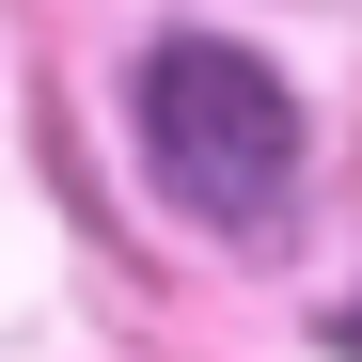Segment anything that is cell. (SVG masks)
I'll return each mask as SVG.
<instances>
[{
	"mask_svg": "<svg viewBox=\"0 0 362 362\" xmlns=\"http://www.w3.org/2000/svg\"><path fill=\"white\" fill-rule=\"evenodd\" d=\"M142 173L205 236H284V205H299V95L236 32H158L142 47Z\"/></svg>",
	"mask_w": 362,
	"mask_h": 362,
	"instance_id": "cell-1",
	"label": "cell"
},
{
	"mask_svg": "<svg viewBox=\"0 0 362 362\" xmlns=\"http://www.w3.org/2000/svg\"><path fill=\"white\" fill-rule=\"evenodd\" d=\"M331 346H346V362H362V299H346V315H331Z\"/></svg>",
	"mask_w": 362,
	"mask_h": 362,
	"instance_id": "cell-2",
	"label": "cell"
}]
</instances>
